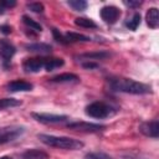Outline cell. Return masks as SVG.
<instances>
[{"label":"cell","instance_id":"603a6c76","mask_svg":"<svg viewBox=\"0 0 159 159\" xmlns=\"http://www.w3.org/2000/svg\"><path fill=\"white\" fill-rule=\"evenodd\" d=\"M75 11H83L87 7V2L84 0H70L67 2Z\"/></svg>","mask_w":159,"mask_h":159},{"label":"cell","instance_id":"d6986e66","mask_svg":"<svg viewBox=\"0 0 159 159\" xmlns=\"http://www.w3.org/2000/svg\"><path fill=\"white\" fill-rule=\"evenodd\" d=\"M17 106H21V101L19 99H15V98H1L0 99V111L17 107Z\"/></svg>","mask_w":159,"mask_h":159},{"label":"cell","instance_id":"9c48e42d","mask_svg":"<svg viewBox=\"0 0 159 159\" xmlns=\"http://www.w3.org/2000/svg\"><path fill=\"white\" fill-rule=\"evenodd\" d=\"M45 58L46 57H32L26 58L22 63V68L27 73H35L45 68Z\"/></svg>","mask_w":159,"mask_h":159},{"label":"cell","instance_id":"9a60e30c","mask_svg":"<svg viewBox=\"0 0 159 159\" xmlns=\"http://www.w3.org/2000/svg\"><path fill=\"white\" fill-rule=\"evenodd\" d=\"M25 48H27L31 52H39V53H48L52 50V47L50 45L42 43V42L41 43H39V42H36V43H27V45H25Z\"/></svg>","mask_w":159,"mask_h":159},{"label":"cell","instance_id":"83f0119b","mask_svg":"<svg viewBox=\"0 0 159 159\" xmlns=\"http://www.w3.org/2000/svg\"><path fill=\"white\" fill-rule=\"evenodd\" d=\"M0 31L4 32V34H10V32H11V26H9V25H2V26H0Z\"/></svg>","mask_w":159,"mask_h":159},{"label":"cell","instance_id":"e0dca14e","mask_svg":"<svg viewBox=\"0 0 159 159\" xmlns=\"http://www.w3.org/2000/svg\"><path fill=\"white\" fill-rule=\"evenodd\" d=\"M63 60L62 58H57V57H46L45 58V70L46 71H53L58 67L63 66Z\"/></svg>","mask_w":159,"mask_h":159},{"label":"cell","instance_id":"4fadbf2b","mask_svg":"<svg viewBox=\"0 0 159 159\" xmlns=\"http://www.w3.org/2000/svg\"><path fill=\"white\" fill-rule=\"evenodd\" d=\"M145 20H147V24L150 29H157L158 25H159V14H158V9L157 7H150L148 11H147V15H145Z\"/></svg>","mask_w":159,"mask_h":159},{"label":"cell","instance_id":"8992f818","mask_svg":"<svg viewBox=\"0 0 159 159\" xmlns=\"http://www.w3.org/2000/svg\"><path fill=\"white\" fill-rule=\"evenodd\" d=\"M67 128L72 130H80V132H86V133H94V132H101L106 127L96 123H88V122H70L67 124Z\"/></svg>","mask_w":159,"mask_h":159},{"label":"cell","instance_id":"30bf717a","mask_svg":"<svg viewBox=\"0 0 159 159\" xmlns=\"http://www.w3.org/2000/svg\"><path fill=\"white\" fill-rule=\"evenodd\" d=\"M139 132L142 134H144L145 137L158 138V135H159V122L157 119L150 120V122H143L139 125Z\"/></svg>","mask_w":159,"mask_h":159},{"label":"cell","instance_id":"6da1fadb","mask_svg":"<svg viewBox=\"0 0 159 159\" xmlns=\"http://www.w3.org/2000/svg\"><path fill=\"white\" fill-rule=\"evenodd\" d=\"M109 87L113 91L117 92H124V93H130V94H148L152 93V87L134 81L132 78H124V77H111L108 78Z\"/></svg>","mask_w":159,"mask_h":159},{"label":"cell","instance_id":"3957f363","mask_svg":"<svg viewBox=\"0 0 159 159\" xmlns=\"http://www.w3.org/2000/svg\"><path fill=\"white\" fill-rule=\"evenodd\" d=\"M117 113V109L113 108L111 104L104 103V102H93L91 104H88L86 107V114L92 117V118H97V119H103V118H108L112 117Z\"/></svg>","mask_w":159,"mask_h":159},{"label":"cell","instance_id":"d4e9b609","mask_svg":"<svg viewBox=\"0 0 159 159\" xmlns=\"http://www.w3.org/2000/svg\"><path fill=\"white\" fill-rule=\"evenodd\" d=\"M27 9H30L34 12H42L43 11V5L41 2H29Z\"/></svg>","mask_w":159,"mask_h":159},{"label":"cell","instance_id":"52a82bcc","mask_svg":"<svg viewBox=\"0 0 159 159\" xmlns=\"http://www.w3.org/2000/svg\"><path fill=\"white\" fill-rule=\"evenodd\" d=\"M15 52H16V48L10 41L5 40V39L0 40V60L2 61V63L5 66L11 61Z\"/></svg>","mask_w":159,"mask_h":159},{"label":"cell","instance_id":"ac0fdd59","mask_svg":"<svg viewBox=\"0 0 159 159\" xmlns=\"http://www.w3.org/2000/svg\"><path fill=\"white\" fill-rule=\"evenodd\" d=\"M78 77L73 73H61L51 78V82H57V83H68V82H78Z\"/></svg>","mask_w":159,"mask_h":159},{"label":"cell","instance_id":"8fae6325","mask_svg":"<svg viewBox=\"0 0 159 159\" xmlns=\"http://www.w3.org/2000/svg\"><path fill=\"white\" fill-rule=\"evenodd\" d=\"M32 83L24 80H15L6 84V89L9 92H27L32 89Z\"/></svg>","mask_w":159,"mask_h":159},{"label":"cell","instance_id":"7c38bea8","mask_svg":"<svg viewBox=\"0 0 159 159\" xmlns=\"http://www.w3.org/2000/svg\"><path fill=\"white\" fill-rule=\"evenodd\" d=\"M108 56V53L106 52H92V53H84V55H81L76 58H78V61L82 63H96L97 60H103ZM97 65V63H96Z\"/></svg>","mask_w":159,"mask_h":159},{"label":"cell","instance_id":"5b68a950","mask_svg":"<svg viewBox=\"0 0 159 159\" xmlns=\"http://www.w3.org/2000/svg\"><path fill=\"white\" fill-rule=\"evenodd\" d=\"M31 116L34 119L43 124H58V123H65L70 119L67 116H62V114L60 116V114H48V113H32Z\"/></svg>","mask_w":159,"mask_h":159},{"label":"cell","instance_id":"2e32d148","mask_svg":"<svg viewBox=\"0 0 159 159\" xmlns=\"http://www.w3.org/2000/svg\"><path fill=\"white\" fill-rule=\"evenodd\" d=\"M21 158L22 159H48V154L40 149H29L22 154Z\"/></svg>","mask_w":159,"mask_h":159},{"label":"cell","instance_id":"f1b7e54d","mask_svg":"<svg viewBox=\"0 0 159 159\" xmlns=\"http://www.w3.org/2000/svg\"><path fill=\"white\" fill-rule=\"evenodd\" d=\"M4 11H5V7L2 6V4H1V1H0V15L4 14Z\"/></svg>","mask_w":159,"mask_h":159},{"label":"cell","instance_id":"5bb4252c","mask_svg":"<svg viewBox=\"0 0 159 159\" xmlns=\"http://www.w3.org/2000/svg\"><path fill=\"white\" fill-rule=\"evenodd\" d=\"M91 39L88 36H84L82 34H77V32H67L63 34V43H71V42H78V41H83L87 42Z\"/></svg>","mask_w":159,"mask_h":159},{"label":"cell","instance_id":"7a4b0ae2","mask_svg":"<svg viewBox=\"0 0 159 159\" xmlns=\"http://www.w3.org/2000/svg\"><path fill=\"white\" fill-rule=\"evenodd\" d=\"M37 138L40 142L48 147L58 148V149H66V150H77L83 148V142L68 137H57V135H48V134H39Z\"/></svg>","mask_w":159,"mask_h":159},{"label":"cell","instance_id":"ffe728a7","mask_svg":"<svg viewBox=\"0 0 159 159\" xmlns=\"http://www.w3.org/2000/svg\"><path fill=\"white\" fill-rule=\"evenodd\" d=\"M75 24L83 29H96L97 27V25L93 22V20H91L88 17H77L75 20Z\"/></svg>","mask_w":159,"mask_h":159},{"label":"cell","instance_id":"cb8c5ba5","mask_svg":"<svg viewBox=\"0 0 159 159\" xmlns=\"http://www.w3.org/2000/svg\"><path fill=\"white\" fill-rule=\"evenodd\" d=\"M84 159H113V158L102 152H91L84 155Z\"/></svg>","mask_w":159,"mask_h":159},{"label":"cell","instance_id":"7402d4cb","mask_svg":"<svg viewBox=\"0 0 159 159\" xmlns=\"http://www.w3.org/2000/svg\"><path fill=\"white\" fill-rule=\"evenodd\" d=\"M22 21H24V24H25L27 27H30L31 30H35V31H37V32H41V30H42L41 25H40L39 22H36L35 20H32L31 17L24 15V16H22Z\"/></svg>","mask_w":159,"mask_h":159},{"label":"cell","instance_id":"f546056e","mask_svg":"<svg viewBox=\"0 0 159 159\" xmlns=\"http://www.w3.org/2000/svg\"><path fill=\"white\" fill-rule=\"evenodd\" d=\"M0 159H12L11 157H7V155H5V157H0Z\"/></svg>","mask_w":159,"mask_h":159},{"label":"cell","instance_id":"ba28073f","mask_svg":"<svg viewBox=\"0 0 159 159\" xmlns=\"http://www.w3.org/2000/svg\"><path fill=\"white\" fill-rule=\"evenodd\" d=\"M101 17L102 20L106 22V24H114L119 16H120V10L117 7V6H113V5H107V6H103L101 9Z\"/></svg>","mask_w":159,"mask_h":159},{"label":"cell","instance_id":"4316f807","mask_svg":"<svg viewBox=\"0 0 159 159\" xmlns=\"http://www.w3.org/2000/svg\"><path fill=\"white\" fill-rule=\"evenodd\" d=\"M140 1H124V5L127 6H130V7H134V6H140Z\"/></svg>","mask_w":159,"mask_h":159},{"label":"cell","instance_id":"484cf974","mask_svg":"<svg viewBox=\"0 0 159 159\" xmlns=\"http://www.w3.org/2000/svg\"><path fill=\"white\" fill-rule=\"evenodd\" d=\"M1 4L5 9H11L16 5V1H14V0H1Z\"/></svg>","mask_w":159,"mask_h":159},{"label":"cell","instance_id":"44dd1931","mask_svg":"<svg viewBox=\"0 0 159 159\" xmlns=\"http://www.w3.org/2000/svg\"><path fill=\"white\" fill-rule=\"evenodd\" d=\"M139 24H140V14L139 12H135L130 19H128L125 21V26L132 31H135L137 27L139 26Z\"/></svg>","mask_w":159,"mask_h":159},{"label":"cell","instance_id":"277c9868","mask_svg":"<svg viewBox=\"0 0 159 159\" xmlns=\"http://www.w3.org/2000/svg\"><path fill=\"white\" fill-rule=\"evenodd\" d=\"M25 132L22 125H7L0 128V144H6L14 142L19 137H21Z\"/></svg>","mask_w":159,"mask_h":159}]
</instances>
